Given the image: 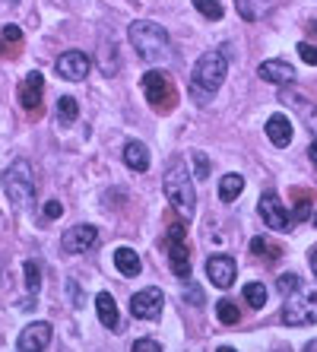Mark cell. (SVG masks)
<instances>
[{
    "instance_id": "cell-1",
    "label": "cell",
    "mask_w": 317,
    "mask_h": 352,
    "mask_svg": "<svg viewBox=\"0 0 317 352\" xmlns=\"http://www.w3.org/2000/svg\"><path fill=\"white\" fill-rule=\"evenodd\" d=\"M226 74H228V58L226 54H219V51L204 54V58L197 60L194 74H190V96H194L200 105H206V102L219 92Z\"/></svg>"
},
{
    "instance_id": "cell-2",
    "label": "cell",
    "mask_w": 317,
    "mask_h": 352,
    "mask_svg": "<svg viewBox=\"0 0 317 352\" xmlns=\"http://www.w3.org/2000/svg\"><path fill=\"white\" fill-rule=\"evenodd\" d=\"M131 35V45L143 60L155 64V60H168L171 58V38L159 23H149V19H137L127 29Z\"/></svg>"
},
{
    "instance_id": "cell-3",
    "label": "cell",
    "mask_w": 317,
    "mask_h": 352,
    "mask_svg": "<svg viewBox=\"0 0 317 352\" xmlns=\"http://www.w3.org/2000/svg\"><path fill=\"white\" fill-rule=\"evenodd\" d=\"M165 197H168V204L184 216V222L194 219V210H197V190H194V178L187 172L184 162H171L165 168Z\"/></svg>"
},
{
    "instance_id": "cell-4",
    "label": "cell",
    "mask_w": 317,
    "mask_h": 352,
    "mask_svg": "<svg viewBox=\"0 0 317 352\" xmlns=\"http://www.w3.org/2000/svg\"><path fill=\"white\" fill-rule=\"evenodd\" d=\"M3 190H7V200L17 210H29L35 204V175H32V165L25 159H17L3 172Z\"/></svg>"
},
{
    "instance_id": "cell-5",
    "label": "cell",
    "mask_w": 317,
    "mask_h": 352,
    "mask_svg": "<svg viewBox=\"0 0 317 352\" xmlns=\"http://www.w3.org/2000/svg\"><path fill=\"white\" fill-rule=\"evenodd\" d=\"M283 324L289 327H308L317 324V286H295L283 302Z\"/></svg>"
},
{
    "instance_id": "cell-6",
    "label": "cell",
    "mask_w": 317,
    "mask_h": 352,
    "mask_svg": "<svg viewBox=\"0 0 317 352\" xmlns=\"http://www.w3.org/2000/svg\"><path fill=\"white\" fill-rule=\"evenodd\" d=\"M143 96L159 115H171L175 105H178V86L165 70H149L143 76Z\"/></svg>"
},
{
    "instance_id": "cell-7",
    "label": "cell",
    "mask_w": 317,
    "mask_h": 352,
    "mask_svg": "<svg viewBox=\"0 0 317 352\" xmlns=\"http://www.w3.org/2000/svg\"><path fill=\"white\" fill-rule=\"evenodd\" d=\"M165 248H168V261L175 276L187 279L190 276V261H187V248H184V226L181 222H171L168 235H165Z\"/></svg>"
},
{
    "instance_id": "cell-8",
    "label": "cell",
    "mask_w": 317,
    "mask_h": 352,
    "mask_svg": "<svg viewBox=\"0 0 317 352\" xmlns=\"http://www.w3.org/2000/svg\"><path fill=\"white\" fill-rule=\"evenodd\" d=\"M41 98H45V76H41L39 70H32V74H25L23 82H19V105H23L25 115L39 118Z\"/></svg>"
},
{
    "instance_id": "cell-9",
    "label": "cell",
    "mask_w": 317,
    "mask_h": 352,
    "mask_svg": "<svg viewBox=\"0 0 317 352\" xmlns=\"http://www.w3.org/2000/svg\"><path fill=\"white\" fill-rule=\"evenodd\" d=\"M257 210H261V219L267 222L273 232H285L289 229V222H292V216H289V210H285V204L279 200L276 190H267V194L261 197Z\"/></svg>"
},
{
    "instance_id": "cell-10",
    "label": "cell",
    "mask_w": 317,
    "mask_h": 352,
    "mask_svg": "<svg viewBox=\"0 0 317 352\" xmlns=\"http://www.w3.org/2000/svg\"><path fill=\"white\" fill-rule=\"evenodd\" d=\"M54 70H57V76H61V80L80 82V80H86V74L92 70V60H89V54H83V51H67V54H61V58H57Z\"/></svg>"
},
{
    "instance_id": "cell-11",
    "label": "cell",
    "mask_w": 317,
    "mask_h": 352,
    "mask_svg": "<svg viewBox=\"0 0 317 352\" xmlns=\"http://www.w3.org/2000/svg\"><path fill=\"white\" fill-rule=\"evenodd\" d=\"M51 333H54V327H51L48 320H35V324H29V327L19 333L17 340V349L19 352H41L51 346Z\"/></svg>"
},
{
    "instance_id": "cell-12",
    "label": "cell",
    "mask_w": 317,
    "mask_h": 352,
    "mask_svg": "<svg viewBox=\"0 0 317 352\" xmlns=\"http://www.w3.org/2000/svg\"><path fill=\"white\" fill-rule=\"evenodd\" d=\"M162 305H165V295L159 289H143L131 298V314L140 320H155L162 314Z\"/></svg>"
},
{
    "instance_id": "cell-13",
    "label": "cell",
    "mask_w": 317,
    "mask_h": 352,
    "mask_svg": "<svg viewBox=\"0 0 317 352\" xmlns=\"http://www.w3.org/2000/svg\"><path fill=\"white\" fill-rule=\"evenodd\" d=\"M235 261L228 254H212L206 257V276H210V283L216 289H228V286H235Z\"/></svg>"
},
{
    "instance_id": "cell-14",
    "label": "cell",
    "mask_w": 317,
    "mask_h": 352,
    "mask_svg": "<svg viewBox=\"0 0 317 352\" xmlns=\"http://www.w3.org/2000/svg\"><path fill=\"white\" fill-rule=\"evenodd\" d=\"M96 226H74V229H67L64 238H61V248H64L67 254H83V251H89L96 245Z\"/></svg>"
},
{
    "instance_id": "cell-15",
    "label": "cell",
    "mask_w": 317,
    "mask_h": 352,
    "mask_svg": "<svg viewBox=\"0 0 317 352\" xmlns=\"http://www.w3.org/2000/svg\"><path fill=\"white\" fill-rule=\"evenodd\" d=\"M261 80L276 82V86H289V82H295V67L289 60H263Z\"/></svg>"
},
{
    "instance_id": "cell-16",
    "label": "cell",
    "mask_w": 317,
    "mask_h": 352,
    "mask_svg": "<svg viewBox=\"0 0 317 352\" xmlns=\"http://www.w3.org/2000/svg\"><path fill=\"white\" fill-rule=\"evenodd\" d=\"M267 137H270V143H273V146L285 149L289 143H292V121H289L285 115H273L267 121Z\"/></svg>"
},
{
    "instance_id": "cell-17",
    "label": "cell",
    "mask_w": 317,
    "mask_h": 352,
    "mask_svg": "<svg viewBox=\"0 0 317 352\" xmlns=\"http://www.w3.org/2000/svg\"><path fill=\"white\" fill-rule=\"evenodd\" d=\"M23 54V32L19 25H3L0 29V58H19Z\"/></svg>"
},
{
    "instance_id": "cell-18",
    "label": "cell",
    "mask_w": 317,
    "mask_h": 352,
    "mask_svg": "<svg viewBox=\"0 0 317 352\" xmlns=\"http://www.w3.org/2000/svg\"><path fill=\"white\" fill-rule=\"evenodd\" d=\"M124 162H127V168H133V172H146L149 168V149L140 143V140H131L127 146H124Z\"/></svg>"
},
{
    "instance_id": "cell-19",
    "label": "cell",
    "mask_w": 317,
    "mask_h": 352,
    "mask_svg": "<svg viewBox=\"0 0 317 352\" xmlns=\"http://www.w3.org/2000/svg\"><path fill=\"white\" fill-rule=\"evenodd\" d=\"M114 267H118V273H124V276H137V273L143 270L140 254L133 248H118V251H114Z\"/></svg>"
},
{
    "instance_id": "cell-20",
    "label": "cell",
    "mask_w": 317,
    "mask_h": 352,
    "mask_svg": "<svg viewBox=\"0 0 317 352\" xmlns=\"http://www.w3.org/2000/svg\"><path fill=\"white\" fill-rule=\"evenodd\" d=\"M96 314H98V320H102L108 330H118V305H114V298L108 292L96 295Z\"/></svg>"
},
{
    "instance_id": "cell-21",
    "label": "cell",
    "mask_w": 317,
    "mask_h": 352,
    "mask_svg": "<svg viewBox=\"0 0 317 352\" xmlns=\"http://www.w3.org/2000/svg\"><path fill=\"white\" fill-rule=\"evenodd\" d=\"M235 10L241 13V19L248 23H257L270 13V0H235Z\"/></svg>"
},
{
    "instance_id": "cell-22",
    "label": "cell",
    "mask_w": 317,
    "mask_h": 352,
    "mask_svg": "<svg viewBox=\"0 0 317 352\" xmlns=\"http://www.w3.org/2000/svg\"><path fill=\"white\" fill-rule=\"evenodd\" d=\"M244 190V178L241 175H226V178L219 181V200L222 204H232V200H238Z\"/></svg>"
},
{
    "instance_id": "cell-23",
    "label": "cell",
    "mask_w": 317,
    "mask_h": 352,
    "mask_svg": "<svg viewBox=\"0 0 317 352\" xmlns=\"http://www.w3.org/2000/svg\"><path fill=\"white\" fill-rule=\"evenodd\" d=\"M76 115H80V105H76L74 96H61V98H57V118H61V124H64V127H70V124L76 121Z\"/></svg>"
},
{
    "instance_id": "cell-24",
    "label": "cell",
    "mask_w": 317,
    "mask_h": 352,
    "mask_svg": "<svg viewBox=\"0 0 317 352\" xmlns=\"http://www.w3.org/2000/svg\"><path fill=\"white\" fill-rule=\"evenodd\" d=\"M244 302L251 305V308H263L267 305V286L263 283H248L244 286Z\"/></svg>"
},
{
    "instance_id": "cell-25",
    "label": "cell",
    "mask_w": 317,
    "mask_h": 352,
    "mask_svg": "<svg viewBox=\"0 0 317 352\" xmlns=\"http://www.w3.org/2000/svg\"><path fill=\"white\" fill-rule=\"evenodd\" d=\"M23 273H25V289L35 295L41 289V267L35 261H25L23 263Z\"/></svg>"
},
{
    "instance_id": "cell-26",
    "label": "cell",
    "mask_w": 317,
    "mask_h": 352,
    "mask_svg": "<svg viewBox=\"0 0 317 352\" xmlns=\"http://www.w3.org/2000/svg\"><path fill=\"white\" fill-rule=\"evenodd\" d=\"M216 318H219L222 324H228V327H232V324H238L241 311L235 308V302H228V298H222V302L216 305Z\"/></svg>"
},
{
    "instance_id": "cell-27",
    "label": "cell",
    "mask_w": 317,
    "mask_h": 352,
    "mask_svg": "<svg viewBox=\"0 0 317 352\" xmlns=\"http://www.w3.org/2000/svg\"><path fill=\"white\" fill-rule=\"evenodd\" d=\"M194 7L200 10L206 19H222V13H226L219 0H194Z\"/></svg>"
},
{
    "instance_id": "cell-28",
    "label": "cell",
    "mask_w": 317,
    "mask_h": 352,
    "mask_svg": "<svg viewBox=\"0 0 317 352\" xmlns=\"http://www.w3.org/2000/svg\"><path fill=\"white\" fill-rule=\"evenodd\" d=\"M251 251H254V254H261V257H267V261H276V257H279V248L270 245L267 238H254V241H251Z\"/></svg>"
},
{
    "instance_id": "cell-29",
    "label": "cell",
    "mask_w": 317,
    "mask_h": 352,
    "mask_svg": "<svg viewBox=\"0 0 317 352\" xmlns=\"http://www.w3.org/2000/svg\"><path fill=\"white\" fill-rule=\"evenodd\" d=\"M184 302H190V305H204V292H200V286H197V283H187V289H184Z\"/></svg>"
},
{
    "instance_id": "cell-30",
    "label": "cell",
    "mask_w": 317,
    "mask_h": 352,
    "mask_svg": "<svg viewBox=\"0 0 317 352\" xmlns=\"http://www.w3.org/2000/svg\"><path fill=\"white\" fill-rule=\"evenodd\" d=\"M298 54H301V60H305V64H314L317 67V48H314V45L301 41V45H298Z\"/></svg>"
},
{
    "instance_id": "cell-31",
    "label": "cell",
    "mask_w": 317,
    "mask_h": 352,
    "mask_svg": "<svg viewBox=\"0 0 317 352\" xmlns=\"http://www.w3.org/2000/svg\"><path fill=\"white\" fill-rule=\"evenodd\" d=\"M301 279H298V273H285V276H279V292H292L295 286H298Z\"/></svg>"
},
{
    "instance_id": "cell-32",
    "label": "cell",
    "mask_w": 317,
    "mask_h": 352,
    "mask_svg": "<svg viewBox=\"0 0 317 352\" xmlns=\"http://www.w3.org/2000/svg\"><path fill=\"white\" fill-rule=\"evenodd\" d=\"M61 216H64L61 200H48V204H45V219H61Z\"/></svg>"
},
{
    "instance_id": "cell-33",
    "label": "cell",
    "mask_w": 317,
    "mask_h": 352,
    "mask_svg": "<svg viewBox=\"0 0 317 352\" xmlns=\"http://www.w3.org/2000/svg\"><path fill=\"white\" fill-rule=\"evenodd\" d=\"M67 292H70V298H74L76 308H83V302H86V292H80V286H76L74 279H67Z\"/></svg>"
},
{
    "instance_id": "cell-34",
    "label": "cell",
    "mask_w": 317,
    "mask_h": 352,
    "mask_svg": "<svg viewBox=\"0 0 317 352\" xmlns=\"http://www.w3.org/2000/svg\"><path fill=\"white\" fill-rule=\"evenodd\" d=\"M133 349H137V352H159L162 346L155 343V340H137V343H133Z\"/></svg>"
},
{
    "instance_id": "cell-35",
    "label": "cell",
    "mask_w": 317,
    "mask_h": 352,
    "mask_svg": "<svg viewBox=\"0 0 317 352\" xmlns=\"http://www.w3.org/2000/svg\"><path fill=\"white\" fill-rule=\"evenodd\" d=\"M308 197L305 194H298V210H295V219H308Z\"/></svg>"
},
{
    "instance_id": "cell-36",
    "label": "cell",
    "mask_w": 317,
    "mask_h": 352,
    "mask_svg": "<svg viewBox=\"0 0 317 352\" xmlns=\"http://www.w3.org/2000/svg\"><path fill=\"white\" fill-rule=\"evenodd\" d=\"M194 159H197V175H200V178H204V175H210V165H206L204 153H194Z\"/></svg>"
},
{
    "instance_id": "cell-37",
    "label": "cell",
    "mask_w": 317,
    "mask_h": 352,
    "mask_svg": "<svg viewBox=\"0 0 317 352\" xmlns=\"http://www.w3.org/2000/svg\"><path fill=\"white\" fill-rule=\"evenodd\" d=\"M308 261H311V270H314V276H317V245L311 248V254H308Z\"/></svg>"
},
{
    "instance_id": "cell-38",
    "label": "cell",
    "mask_w": 317,
    "mask_h": 352,
    "mask_svg": "<svg viewBox=\"0 0 317 352\" xmlns=\"http://www.w3.org/2000/svg\"><path fill=\"white\" fill-rule=\"evenodd\" d=\"M308 153H311V162H314V165H317V137H314V140H311V149H308Z\"/></svg>"
},
{
    "instance_id": "cell-39",
    "label": "cell",
    "mask_w": 317,
    "mask_h": 352,
    "mask_svg": "<svg viewBox=\"0 0 317 352\" xmlns=\"http://www.w3.org/2000/svg\"><path fill=\"white\" fill-rule=\"evenodd\" d=\"M305 349H308V352H317V340H311V343H305Z\"/></svg>"
},
{
    "instance_id": "cell-40",
    "label": "cell",
    "mask_w": 317,
    "mask_h": 352,
    "mask_svg": "<svg viewBox=\"0 0 317 352\" xmlns=\"http://www.w3.org/2000/svg\"><path fill=\"white\" fill-rule=\"evenodd\" d=\"M314 226H317V216H314Z\"/></svg>"
}]
</instances>
